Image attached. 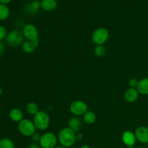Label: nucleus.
I'll use <instances>...</instances> for the list:
<instances>
[{
	"mask_svg": "<svg viewBox=\"0 0 148 148\" xmlns=\"http://www.w3.org/2000/svg\"><path fill=\"white\" fill-rule=\"evenodd\" d=\"M75 133L76 132L69 127L62 129L58 134V140L62 146L67 148L72 147L76 142Z\"/></svg>",
	"mask_w": 148,
	"mask_h": 148,
	"instance_id": "f257e3e1",
	"label": "nucleus"
},
{
	"mask_svg": "<svg viewBox=\"0 0 148 148\" xmlns=\"http://www.w3.org/2000/svg\"><path fill=\"white\" fill-rule=\"evenodd\" d=\"M33 123L36 129L39 130H46L50 124V118L47 113L43 111H39L33 116Z\"/></svg>",
	"mask_w": 148,
	"mask_h": 148,
	"instance_id": "f03ea898",
	"label": "nucleus"
},
{
	"mask_svg": "<svg viewBox=\"0 0 148 148\" xmlns=\"http://www.w3.org/2000/svg\"><path fill=\"white\" fill-rule=\"evenodd\" d=\"M23 34L24 36V38H25L29 41L33 42L38 47L39 43L38 30L34 25H25L23 29Z\"/></svg>",
	"mask_w": 148,
	"mask_h": 148,
	"instance_id": "7ed1b4c3",
	"label": "nucleus"
},
{
	"mask_svg": "<svg viewBox=\"0 0 148 148\" xmlns=\"http://www.w3.org/2000/svg\"><path fill=\"white\" fill-rule=\"evenodd\" d=\"M6 42L12 47H17L24 42V36L23 33L17 30H13L7 33L5 38Z\"/></svg>",
	"mask_w": 148,
	"mask_h": 148,
	"instance_id": "20e7f679",
	"label": "nucleus"
},
{
	"mask_svg": "<svg viewBox=\"0 0 148 148\" xmlns=\"http://www.w3.org/2000/svg\"><path fill=\"white\" fill-rule=\"evenodd\" d=\"M36 127L33 121L23 119L18 124V130L20 134L25 137H31L36 132Z\"/></svg>",
	"mask_w": 148,
	"mask_h": 148,
	"instance_id": "39448f33",
	"label": "nucleus"
},
{
	"mask_svg": "<svg viewBox=\"0 0 148 148\" xmlns=\"http://www.w3.org/2000/svg\"><path fill=\"white\" fill-rule=\"evenodd\" d=\"M57 140L58 138L55 134L48 132L40 136L39 144L42 148H54L56 147Z\"/></svg>",
	"mask_w": 148,
	"mask_h": 148,
	"instance_id": "423d86ee",
	"label": "nucleus"
},
{
	"mask_svg": "<svg viewBox=\"0 0 148 148\" xmlns=\"http://www.w3.org/2000/svg\"><path fill=\"white\" fill-rule=\"evenodd\" d=\"M109 38V32L105 27L97 28L92 34V40L96 45H103Z\"/></svg>",
	"mask_w": 148,
	"mask_h": 148,
	"instance_id": "0eeeda50",
	"label": "nucleus"
},
{
	"mask_svg": "<svg viewBox=\"0 0 148 148\" xmlns=\"http://www.w3.org/2000/svg\"><path fill=\"white\" fill-rule=\"evenodd\" d=\"M69 110L76 116H83L88 111V106L82 101H75L70 104Z\"/></svg>",
	"mask_w": 148,
	"mask_h": 148,
	"instance_id": "6e6552de",
	"label": "nucleus"
},
{
	"mask_svg": "<svg viewBox=\"0 0 148 148\" xmlns=\"http://www.w3.org/2000/svg\"><path fill=\"white\" fill-rule=\"evenodd\" d=\"M136 139L138 140L140 143L143 144H148V127L145 126L139 127L135 130Z\"/></svg>",
	"mask_w": 148,
	"mask_h": 148,
	"instance_id": "1a4fd4ad",
	"label": "nucleus"
},
{
	"mask_svg": "<svg viewBox=\"0 0 148 148\" xmlns=\"http://www.w3.org/2000/svg\"><path fill=\"white\" fill-rule=\"evenodd\" d=\"M121 138H122L123 143L127 146H134L137 140L134 133L131 131L124 132Z\"/></svg>",
	"mask_w": 148,
	"mask_h": 148,
	"instance_id": "9d476101",
	"label": "nucleus"
},
{
	"mask_svg": "<svg viewBox=\"0 0 148 148\" xmlns=\"http://www.w3.org/2000/svg\"><path fill=\"white\" fill-rule=\"evenodd\" d=\"M139 92L137 88H129L124 93V98L129 103L135 102L139 98Z\"/></svg>",
	"mask_w": 148,
	"mask_h": 148,
	"instance_id": "9b49d317",
	"label": "nucleus"
},
{
	"mask_svg": "<svg viewBox=\"0 0 148 148\" xmlns=\"http://www.w3.org/2000/svg\"><path fill=\"white\" fill-rule=\"evenodd\" d=\"M40 7L45 11H53L57 7V1L56 0H42Z\"/></svg>",
	"mask_w": 148,
	"mask_h": 148,
	"instance_id": "f8f14e48",
	"label": "nucleus"
},
{
	"mask_svg": "<svg viewBox=\"0 0 148 148\" xmlns=\"http://www.w3.org/2000/svg\"><path fill=\"white\" fill-rule=\"evenodd\" d=\"M137 90L140 94L144 95H148V77H144L139 81Z\"/></svg>",
	"mask_w": 148,
	"mask_h": 148,
	"instance_id": "ddd939ff",
	"label": "nucleus"
},
{
	"mask_svg": "<svg viewBox=\"0 0 148 148\" xmlns=\"http://www.w3.org/2000/svg\"><path fill=\"white\" fill-rule=\"evenodd\" d=\"M10 118L14 122H20L23 119V113L19 108H12L10 111Z\"/></svg>",
	"mask_w": 148,
	"mask_h": 148,
	"instance_id": "4468645a",
	"label": "nucleus"
},
{
	"mask_svg": "<svg viewBox=\"0 0 148 148\" xmlns=\"http://www.w3.org/2000/svg\"><path fill=\"white\" fill-rule=\"evenodd\" d=\"M22 46V49L25 53H32L35 51L37 46L31 41L26 40L23 43Z\"/></svg>",
	"mask_w": 148,
	"mask_h": 148,
	"instance_id": "2eb2a0df",
	"label": "nucleus"
},
{
	"mask_svg": "<svg viewBox=\"0 0 148 148\" xmlns=\"http://www.w3.org/2000/svg\"><path fill=\"white\" fill-rule=\"evenodd\" d=\"M81 124H82L81 120L78 117H72L69 121V127L72 129V130H74L75 132H77L79 130Z\"/></svg>",
	"mask_w": 148,
	"mask_h": 148,
	"instance_id": "dca6fc26",
	"label": "nucleus"
},
{
	"mask_svg": "<svg viewBox=\"0 0 148 148\" xmlns=\"http://www.w3.org/2000/svg\"><path fill=\"white\" fill-rule=\"evenodd\" d=\"M40 7V3L38 1H34L30 4H27L25 7V10L30 14H35L38 12V9Z\"/></svg>",
	"mask_w": 148,
	"mask_h": 148,
	"instance_id": "f3484780",
	"label": "nucleus"
},
{
	"mask_svg": "<svg viewBox=\"0 0 148 148\" xmlns=\"http://www.w3.org/2000/svg\"><path fill=\"white\" fill-rule=\"evenodd\" d=\"M83 120L88 124H92L96 121V116L92 111H88L83 115Z\"/></svg>",
	"mask_w": 148,
	"mask_h": 148,
	"instance_id": "a211bd4d",
	"label": "nucleus"
},
{
	"mask_svg": "<svg viewBox=\"0 0 148 148\" xmlns=\"http://www.w3.org/2000/svg\"><path fill=\"white\" fill-rule=\"evenodd\" d=\"M10 16V9L6 4L0 3V20H5Z\"/></svg>",
	"mask_w": 148,
	"mask_h": 148,
	"instance_id": "6ab92c4d",
	"label": "nucleus"
},
{
	"mask_svg": "<svg viewBox=\"0 0 148 148\" xmlns=\"http://www.w3.org/2000/svg\"><path fill=\"white\" fill-rule=\"evenodd\" d=\"M25 109L27 114H29L30 115L33 116L36 115V114L39 111L38 105L33 102H30L29 103H27V106H26Z\"/></svg>",
	"mask_w": 148,
	"mask_h": 148,
	"instance_id": "aec40b11",
	"label": "nucleus"
},
{
	"mask_svg": "<svg viewBox=\"0 0 148 148\" xmlns=\"http://www.w3.org/2000/svg\"><path fill=\"white\" fill-rule=\"evenodd\" d=\"M0 148H14V145L10 139L2 138L0 140Z\"/></svg>",
	"mask_w": 148,
	"mask_h": 148,
	"instance_id": "412c9836",
	"label": "nucleus"
},
{
	"mask_svg": "<svg viewBox=\"0 0 148 148\" xmlns=\"http://www.w3.org/2000/svg\"><path fill=\"white\" fill-rule=\"evenodd\" d=\"M94 53L98 57H101L106 53V49L103 45H97L94 49Z\"/></svg>",
	"mask_w": 148,
	"mask_h": 148,
	"instance_id": "4be33fe9",
	"label": "nucleus"
},
{
	"mask_svg": "<svg viewBox=\"0 0 148 148\" xmlns=\"http://www.w3.org/2000/svg\"><path fill=\"white\" fill-rule=\"evenodd\" d=\"M7 29L5 28V27L2 25H0V40L2 41V40L6 38L7 36Z\"/></svg>",
	"mask_w": 148,
	"mask_h": 148,
	"instance_id": "5701e85b",
	"label": "nucleus"
},
{
	"mask_svg": "<svg viewBox=\"0 0 148 148\" xmlns=\"http://www.w3.org/2000/svg\"><path fill=\"white\" fill-rule=\"evenodd\" d=\"M138 83L139 81L137 80V79H135V78H132V79H130V82H129V85H130V88H137Z\"/></svg>",
	"mask_w": 148,
	"mask_h": 148,
	"instance_id": "b1692460",
	"label": "nucleus"
},
{
	"mask_svg": "<svg viewBox=\"0 0 148 148\" xmlns=\"http://www.w3.org/2000/svg\"><path fill=\"white\" fill-rule=\"evenodd\" d=\"M40 136L39 135V134L38 133L35 132L33 135L31 136V139L34 143H37V142L40 141Z\"/></svg>",
	"mask_w": 148,
	"mask_h": 148,
	"instance_id": "393cba45",
	"label": "nucleus"
},
{
	"mask_svg": "<svg viewBox=\"0 0 148 148\" xmlns=\"http://www.w3.org/2000/svg\"><path fill=\"white\" fill-rule=\"evenodd\" d=\"M4 49H5V48H4V43H3V42L1 40H0V56L4 53Z\"/></svg>",
	"mask_w": 148,
	"mask_h": 148,
	"instance_id": "a878e982",
	"label": "nucleus"
},
{
	"mask_svg": "<svg viewBox=\"0 0 148 148\" xmlns=\"http://www.w3.org/2000/svg\"><path fill=\"white\" fill-rule=\"evenodd\" d=\"M40 146L39 145L36 144V143H33V144H31L29 146L28 148H40Z\"/></svg>",
	"mask_w": 148,
	"mask_h": 148,
	"instance_id": "bb28decb",
	"label": "nucleus"
},
{
	"mask_svg": "<svg viewBox=\"0 0 148 148\" xmlns=\"http://www.w3.org/2000/svg\"><path fill=\"white\" fill-rule=\"evenodd\" d=\"M10 1H11V0H0V3L4 4H8V3L10 2Z\"/></svg>",
	"mask_w": 148,
	"mask_h": 148,
	"instance_id": "cd10ccee",
	"label": "nucleus"
},
{
	"mask_svg": "<svg viewBox=\"0 0 148 148\" xmlns=\"http://www.w3.org/2000/svg\"><path fill=\"white\" fill-rule=\"evenodd\" d=\"M82 134H78L77 136L76 135V140H81L82 139Z\"/></svg>",
	"mask_w": 148,
	"mask_h": 148,
	"instance_id": "c85d7f7f",
	"label": "nucleus"
},
{
	"mask_svg": "<svg viewBox=\"0 0 148 148\" xmlns=\"http://www.w3.org/2000/svg\"><path fill=\"white\" fill-rule=\"evenodd\" d=\"M80 148H90V147L88 145H82Z\"/></svg>",
	"mask_w": 148,
	"mask_h": 148,
	"instance_id": "c756f323",
	"label": "nucleus"
},
{
	"mask_svg": "<svg viewBox=\"0 0 148 148\" xmlns=\"http://www.w3.org/2000/svg\"><path fill=\"white\" fill-rule=\"evenodd\" d=\"M54 148H67V147H63V146H57V147H54Z\"/></svg>",
	"mask_w": 148,
	"mask_h": 148,
	"instance_id": "7c9ffc66",
	"label": "nucleus"
},
{
	"mask_svg": "<svg viewBox=\"0 0 148 148\" xmlns=\"http://www.w3.org/2000/svg\"><path fill=\"white\" fill-rule=\"evenodd\" d=\"M1 94H2V88H1V87H0V96H1Z\"/></svg>",
	"mask_w": 148,
	"mask_h": 148,
	"instance_id": "2f4dec72",
	"label": "nucleus"
},
{
	"mask_svg": "<svg viewBox=\"0 0 148 148\" xmlns=\"http://www.w3.org/2000/svg\"><path fill=\"white\" fill-rule=\"evenodd\" d=\"M127 148H134V147H133V146H128Z\"/></svg>",
	"mask_w": 148,
	"mask_h": 148,
	"instance_id": "473e14b6",
	"label": "nucleus"
},
{
	"mask_svg": "<svg viewBox=\"0 0 148 148\" xmlns=\"http://www.w3.org/2000/svg\"><path fill=\"white\" fill-rule=\"evenodd\" d=\"M138 148H146V147H138Z\"/></svg>",
	"mask_w": 148,
	"mask_h": 148,
	"instance_id": "72a5a7b5",
	"label": "nucleus"
}]
</instances>
